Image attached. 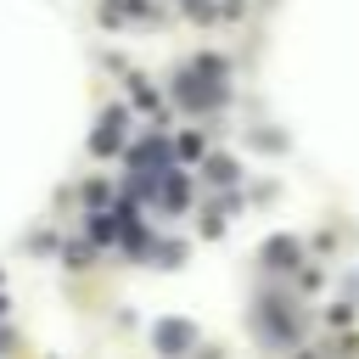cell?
Listing matches in <instances>:
<instances>
[{"instance_id": "6da1fadb", "label": "cell", "mask_w": 359, "mask_h": 359, "mask_svg": "<svg viewBox=\"0 0 359 359\" xmlns=\"http://www.w3.org/2000/svg\"><path fill=\"white\" fill-rule=\"evenodd\" d=\"M174 95H180V107H213V101H224L219 79H208V84H202V67H185V73H180V84H174Z\"/></svg>"}, {"instance_id": "7a4b0ae2", "label": "cell", "mask_w": 359, "mask_h": 359, "mask_svg": "<svg viewBox=\"0 0 359 359\" xmlns=\"http://www.w3.org/2000/svg\"><path fill=\"white\" fill-rule=\"evenodd\" d=\"M95 151H118L123 146V112L112 107V112H101V123H95V140H90Z\"/></svg>"}, {"instance_id": "3957f363", "label": "cell", "mask_w": 359, "mask_h": 359, "mask_svg": "<svg viewBox=\"0 0 359 359\" xmlns=\"http://www.w3.org/2000/svg\"><path fill=\"white\" fill-rule=\"evenodd\" d=\"M151 342H157L163 353H180V348H191V342H196V331H191L185 320H168V325H157V331H151Z\"/></svg>"}, {"instance_id": "277c9868", "label": "cell", "mask_w": 359, "mask_h": 359, "mask_svg": "<svg viewBox=\"0 0 359 359\" xmlns=\"http://www.w3.org/2000/svg\"><path fill=\"white\" fill-rule=\"evenodd\" d=\"M258 258H264L269 269H292V264H297V241H292V236H269Z\"/></svg>"}, {"instance_id": "5b68a950", "label": "cell", "mask_w": 359, "mask_h": 359, "mask_svg": "<svg viewBox=\"0 0 359 359\" xmlns=\"http://www.w3.org/2000/svg\"><path fill=\"white\" fill-rule=\"evenodd\" d=\"M163 157H168V146H163V140H140V146L129 151V163H135V168H151V163L163 168Z\"/></svg>"}, {"instance_id": "8992f818", "label": "cell", "mask_w": 359, "mask_h": 359, "mask_svg": "<svg viewBox=\"0 0 359 359\" xmlns=\"http://www.w3.org/2000/svg\"><path fill=\"white\" fill-rule=\"evenodd\" d=\"M168 185H163V208H180L185 196H191V185H185V174H163Z\"/></svg>"}, {"instance_id": "52a82bcc", "label": "cell", "mask_w": 359, "mask_h": 359, "mask_svg": "<svg viewBox=\"0 0 359 359\" xmlns=\"http://www.w3.org/2000/svg\"><path fill=\"white\" fill-rule=\"evenodd\" d=\"M208 180H213V185H230V180H236V163H230V157H208Z\"/></svg>"}, {"instance_id": "ba28073f", "label": "cell", "mask_w": 359, "mask_h": 359, "mask_svg": "<svg viewBox=\"0 0 359 359\" xmlns=\"http://www.w3.org/2000/svg\"><path fill=\"white\" fill-rule=\"evenodd\" d=\"M157 258H163V264H180V258H185V247H180V241H163V247H157Z\"/></svg>"}, {"instance_id": "9c48e42d", "label": "cell", "mask_w": 359, "mask_h": 359, "mask_svg": "<svg viewBox=\"0 0 359 359\" xmlns=\"http://www.w3.org/2000/svg\"><path fill=\"white\" fill-rule=\"evenodd\" d=\"M180 157H202V135H185L180 140Z\"/></svg>"}]
</instances>
